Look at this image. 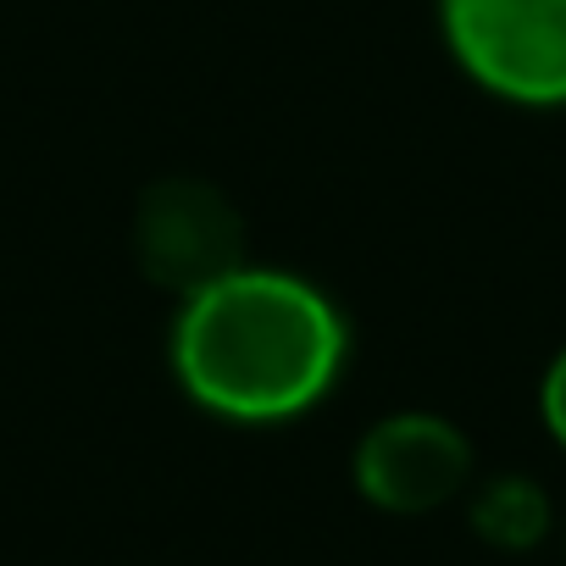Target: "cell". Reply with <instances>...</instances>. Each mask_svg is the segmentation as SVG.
I'll list each match as a JSON object with an SVG mask.
<instances>
[{
    "label": "cell",
    "instance_id": "277c9868",
    "mask_svg": "<svg viewBox=\"0 0 566 566\" xmlns=\"http://www.w3.org/2000/svg\"><path fill=\"white\" fill-rule=\"evenodd\" d=\"M472 483V444L433 411H395L356 444V489L395 516H428Z\"/></svg>",
    "mask_w": 566,
    "mask_h": 566
},
{
    "label": "cell",
    "instance_id": "5b68a950",
    "mask_svg": "<svg viewBox=\"0 0 566 566\" xmlns=\"http://www.w3.org/2000/svg\"><path fill=\"white\" fill-rule=\"evenodd\" d=\"M472 527H478L489 544H500V549H527V544H538L544 527H549V500H544L538 483H527V478H494V483H483L478 500H472Z\"/></svg>",
    "mask_w": 566,
    "mask_h": 566
},
{
    "label": "cell",
    "instance_id": "8992f818",
    "mask_svg": "<svg viewBox=\"0 0 566 566\" xmlns=\"http://www.w3.org/2000/svg\"><path fill=\"white\" fill-rule=\"evenodd\" d=\"M538 411H544V428L555 433V444L566 450V350L549 361L544 373V389H538Z\"/></svg>",
    "mask_w": 566,
    "mask_h": 566
},
{
    "label": "cell",
    "instance_id": "3957f363",
    "mask_svg": "<svg viewBox=\"0 0 566 566\" xmlns=\"http://www.w3.org/2000/svg\"><path fill=\"white\" fill-rule=\"evenodd\" d=\"M134 261L156 290L189 301L244 266V222L206 178H156L134 206Z\"/></svg>",
    "mask_w": 566,
    "mask_h": 566
},
{
    "label": "cell",
    "instance_id": "7a4b0ae2",
    "mask_svg": "<svg viewBox=\"0 0 566 566\" xmlns=\"http://www.w3.org/2000/svg\"><path fill=\"white\" fill-rule=\"evenodd\" d=\"M450 56L500 101L566 106V0H439Z\"/></svg>",
    "mask_w": 566,
    "mask_h": 566
},
{
    "label": "cell",
    "instance_id": "6da1fadb",
    "mask_svg": "<svg viewBox=\"0 0 566 566\" xmlns=\"http://www.w3.org/2000/svg\"><path fill=\"white\" fill-rule=\"evenodd\" d=\"M345 361L339 312L295 272L239 266L189 295L172 328V373L195 406L228 422L312 411Z\"/></svg>",
    "mask_w": 566,
    "mask_h": 566
}]
</instances>
